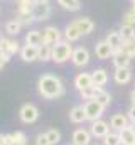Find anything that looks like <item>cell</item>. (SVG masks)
I'll list each match as a JSON object with an SVG mask.
<instances>
[{"label":"cell","mask_w":135,"mask_h":145,"mask_svg":"<svg viewBox=\"0 0 135 145\" xmlns=\"http://www.w3.org/2000/svg\"><path fill=\"white\" fill-rule=\"evenodd\" d=\"M37 89L39 95L46 100H56L64 95V86L61 79L54 74H42L37 79Z\"/></svg>","instance_id":"6da1fadb"},{"label":"cell","mask_w":135,"mask_h":145,"mask_svg":"<svg viewBox=\"0 0 135 145\" xmlns=\"http://www.w3.org/2000/svg\"><path fill=\"white\" fill-rule=\"evenodd\" d=\"M73 49L74 47L71 46V42L59 40L56 46H52V61L58 63V64L66 63L68 59H71V56H73Z\"/></svg>","instance_id":"7a4b0ae2"},{"label":"cell","mask_w":135,"mask_h":145,"mask_svg":"<svg viewBox=\"0 0 135 145\" xmlns=\"http://www.w3.org/2000/svg\"><path fill=\"white\" fill-rule=\"evenodd\" d=\"M83 108H85L86 118H88L90 121H96V120H100L101 115H103V111H105V106H101L96 100H88V101L83 105Z\"/></svg>","instance_id":"3957f363"},{"label":"cell","mask_w":135,"mask_h":145,"mask_svg":"<svg viewBox=\"0 0 135 145\" xmlns=\"http://www.w3.org/2000/svg\"><path fill=\"white\" fill-rule=\"evenodd\" d=\"M19 116H20V120L24 123H34L39 118V108L32 103H26L19 110Z\"/></svg>","instance_id":"277c9868"},{"label":"cell","mask_w":135,"mask_h":145,"mask_svg":"<svg viewBox=\"0 0 135 145\" xmlns=\"http://www.w3.org/2000/svg\"><path fill=\"white\" fill-rule=\"evenodd\" d=\"M71 61L74 66L78 68H83L90 63V52L86 47H74L73 49V56H71Z\"/></svg>","instance_id":"5b68a950"},{"label":"cell","mask_w":135,"mask_h":145,"mask_svg":"<svg viewBox=\"0 0 135 145\" xmlns=\"http://www.w3.org/2000/svg\"><path fill=\"white\" fill-rule=\"evenodd\" d=\"M110 125L103 120H96V121H91V127H90V133L91 137H96V138H105L108 133H110Z\"/></svg>","instance_id":"8992f818"},{"label":"cell","mask_w":135,"mask_h":145,"mask_svg":"<svg viewBox=\"0 0 135 145\" xmlns=\"http://www.w3.org/2000/svg\"><path fill=\"white\" fill-rule=\"evenodd\" d=\"M41 32H42V44L56 46V44L61 40V32H59L56 27H52V25L46 27V29H44V31H41Z\"/></svg>","instance_id":"52a82bcc"},{"label":"cell","mask_w":135,"mask_h":145,"mask_svg":"<svg viewBox=\"0 0 135 145\" xmlns=\"http://www.w3.org/2000/svg\"><path fill=\"white\" fill-rule=\"evenodd\" d=\"M49 15H51V5H49V2H47V3H35V5H34V8H32L34 20H37V22L47 20Z\"/></svg>","instance_id":"ba28073f"},{"label":"cell","mask_w":135,"mask_h":145,"mask_svg":"<svg viewBox=\"0 0 135 145\" xmlns=\"http://www.w3.org/2000/svg\"><path fill=\"white\" fill-rule=\"evenodd\" d=\"M91 140V133L85 128H78L73 132V137H71V144L73 145H90Z\"/></svg>","instance_id":"9c48e42d"},{"label":"cell","mask_w":135,"mask_h":145,"mask_svg":"<svg viewBox=\"0 0 135 145\" xmlns=\"http://www.w3.org/2000/svg\"><path fill=\"white\" fill-rule=\"evenodd\" d=\"M20 59L22 61H26V63H32L37 59V56H39V47L37 46H29V44H26V46H22L20 47Z\"/></svg>","instance_id":"30bf717a"},{"label":"cell","mask_w":135,"mask_h":145,"mask_svg":"<svg viewBox=\"0 0 135 145\" xmlns=\"http://www.w3.org/2000/svg\"><path fill=\"white\" fill-rule=\"evenodd\" d=\"M113 49H111V46L106 42V40H100L96 46H95V54H96V57L98 59H108V57H111L113 56Z\"/></svg>","instance_id":"8fae6325"},{"label":"cell","mask_w":135,"mask_h":145,"mask_svg":"<svg viewBox=\"0 0 135 145\" xmlns=\"http://www.w3.org/2000/svg\"><path fill=\"white\" fill-rule=\"evenodd\" d=\"M74 86L78 91H83L90 86H93V78L90 72H79L76 78H74Z\"/></svg>","instance_id":"7c38bea8"},{"label":"cell","mask_w":135,"mask_h":145,"mask_svg":"<svg viewBox=\"0 0 135 145\" xmlns=\"http://www.w3.org/2000/svg\"><path fill=\"white\" fill-rule=\"evenodd\" d=\"M74 24H76V27L79 29L81 36L91 34V32H93V29H95L93 20H91V19H88V17H79V19H76V20H74Z\"/></svg>","instance_id":"4fadbf2b"},{"label":"cell","mask_w":135,"mask_h":145,"mask_svg":"<svg viewBox=\"0 0 135 145\" xmlns=\"http://www.w3.org/2000/svg\"><path fill=\"white\" fill-rule=\"evenodd\" d=\"M111 57H113V64H115V68H128V66H130V61H132V57H130L128 54H125L122 49L115 51Z\"/></svg>","instance_id":"5bb4252c"},{"label":"cell","mask_w":135,"mask_h":145,"mask_svg":"<svg viewBox=\"0 0 135 145\" xmlns=\"http://www.w3.org/2000/svg\"><path fill=\"white\" fill-rule=\"evenodd\" d=\"M128 115H123V113H115L113 116H111V120H110V127L111 128H115V130H122V128H125V127H128L130 123H128Z\"/></svg>","instance_id":"9a60e30c"},{"label":"cell","mask_w":135,"mask_h":145,"mask_svg":"<svg viewBox=\"0 0 135 145\" xmlns=\"http://www.w3.org/2000/svg\"><path fill=\"white\" fill-rule=\"evenodd\" d=\"M118 135H120L122 145H135V132L130 125L125 127V128H122V130L118 132Z\"/></svg>","instance_id":"2e32d148"},{"label":"cell","mask_w":135,"mask_h":145,"mask_svg":"<svg viewBox=\"0 0 135 145\" xmlns=\"http://www.w3.org/2000/svg\"><path fill=\"white\" fill-rule=\"evenodd\" d=\"M130 79H132L130 68H117V71H115V83L117 84H127Z\"/></svg>","instance_id":"e0dca14e"},{"label":"cell","mask_w":135,"mask_h":145,"mask_svg":"<svg viewBox=\"0 0 135 145\" xmlns=\"http://www.w3.org/2000/svg\"><path fill=\"white\" fill-rule=\"evenodd\" d=\"M91 78H93V84L95 86H101L103 88L108 83V72H106V69H103V68L95 69V71L91 72Z\"/></svg>","instance_id":"ac0fdd59"},{"label":"cell","mask_w":135,"mask_h":145,"mask_svg":"<svg viewBox=\"0 0 135 145\" xmlns=\"http://www.w3.org/2000/svg\"><path fill=\"white\" fill-rule=\"evenodd\" d=\"M69 120L73 121V123H83V121H86L88 118H86V113H85V108H83V105H78V106H74V108L69 111Z\"/></svg>","instance_id":"d6986e66"},{"label":"cell","mask_w":135,"mask_h":145,"mask_svg":"<svg viewBox=\"0 0 135 145\" xmlns=\"http://www.w3.org/2000/svg\"><path fill=\"white\" fill-rule=\"evenodd\" d=\"M110 46H111V49L113 51H118V49H122V46H123V39L120 36V32L118 31H113V32H110L106 39H105Z\"/></svg>","instance_id":"ffe728a7"},{"label":"cell","mask_w":135,"mask_h":145,"mask_svg":"<svg viewBox=\"0 0 135 145\" xmlns=\"http://www.w3.org/2000/svg\"><path fill=\"white\" fill-rule=\"evenodd\" d=\"M79 37H81V32H79V29L76 27V24H74V22L68 24L66 29H64V39H66L68 42H74V40H78Z\"/></svg>","instance_id":"44dd1931"},{"label":"cell","mask_w":135,"mask_h":145,"mask_svg":"<svg viewBox=\"0 0 135 145\" xmlns=\"http://www.w3.org/2000/svg\"><path fill=\"white\" fill-rule=\"evenodd\" d=\"M103 93V88L101 86H90V88H86V89H83V91H79V95H81V98H85V100H96L98 98V95Z\"/></svg>","instance_id":"7402d4cb"},{"label":"cell","mask_w":135,"mask_h":145,"mask_svg":"<svg viewBox=\"0 0 135 145\" xmlns=\"http://www.w3.org/2000/svg\"><path fill=\"white\" fill-rule=\"evenodd\" d=\"M37 59L42 61V63L52 61V46L41 44V46H39V56H37Z\"/></svg>","instance_id":"603a6c76"},{"label":"cell","mask_w":135,"mask_h":145,"mask_svg":"<svg viewBox=\"0 0 135 145\" xmlns=\"http://www.w3.org/2000/svg\"><path fill=\"white\" fill-rule=\"evenodd\" d=\"M26 44L29 46H41L42 44V32L41 31H29L26 34Z\"/></svg>","instance_id":"cb8c5ba5"},{"label":"cell","mask_w":135,"mask_h":145,"mask_svg":"<svg viewBox=\"0 0 135 145\" xmlns=\"http://www.w3.org/2000/svg\"><path fill=\"white\" fill-rule=\"evenodd\" d=\"M22 27H24V25H22L17 19H12V20H9V22L5 24V32H7L9 36H17Z\"/></svg>","instance_id":"d4e9b609"},{"label":"cell","mask_w":135,"mask_h":145,"mask_svg":"<svg viewBox=\"0 0 135 145\" xmlns=\"http://www.w3.org/2000/svg\"><path fill=\"white\" fill-rule=\"evenodd\" d=\"M58 3H59L63 8L69 10V12H78V10L81 8L79 0H58Z\"/></svg>","instance_id":"484cf974"},{"label":"cell","mask_w":135,"mask_h":145,"mask_svg":"<svg viewBox=\"0 0 135 145\" xmlns=\"http://www.w3.org/2000/svg\"><path fill=\"white\" fill-rule=\"evenodd\" d=\"M118 32H120V36L123 39V42H125V40H130V39L135 37V27L134 25H123L122 24V27H120Z\"/></svg>","instance_id":"4316f807"},{"label":"cell","mask_w":135,"mask_h":145,"mask_svg":"<svg viewBox=\"0 0 135 145\" xmlns=\"http://www.w3.org/2000/svg\"><path fill=\"white\" fill-rule=\"evenodd\" d=\"M19 3V14H32V8H34V0H20L17 2Z\"/></svg>","instance_id":"83f0119b"},{"label":"cell","mask_w":135,"mask_h":145,"mask_svg":"<svg viewBox=\"0 0 135 145\" xmlns=\"http://www.w3.org/2000/svg\"><path fill=\"white\" fill-rule=\"evenodd\" d=\"M46 135H47L49 144H51V145H56V144H59V142H61V132H59V130H56V128L47 130V132H46Z\"/></svg>","instance_id":"f1b7e54d"},{"label":"cell","mask_w":135,"mask_h":145,"mask_svg":"<svg viewBox=\"0 0 135 145\" xmlns=\"http://www.w3.org/2000/svg\"><path fill=\"white\" fill-rule=\"evenodd\" d=\"M122 51H123L125 54H128L130 57H135V37L130 39V40H125V42H123Z\"/></svg>","instance_id":"f546056e"},{"label":"cell","mask_w":135,"mask_h":145,"mask_svg":"<svg viewBox=\"0 0 135 145\" xmlns=\"http://www.w3.org/2000/svg\"><path fill=\"white\" fill-rule=\"evenodd\" d=\"M103 145H122L120 135H118V133H108V135L103 138Z\"/></svg>","instance_id":"4dcf8cb0"},{"label":"cell","mask_w":135,"mask_h":145,"mask_svg":"<svg viewBox=\"0 0 135 145\" xmlns=\"http://www.w3.org/2000/svg\"><path fill=\"white\" fill-rule=\"evenodd\" d=\"M14 145H27V135L24 132H14Z\"/></svg>","instance_id":"1f68e13d"},{"label":"cell","mask_w":135,"mask_h":145,"mask_svg":"<svg viewBox=\"0 0 135 145\" xmlns=\"http://www.w3.org/2000/svg\"><path fill=\"white\" fill-rule=\"evenodd\" d=\"M17 20H19L24 27H29L32 22H35L34 17H32V14H19V15H17Z\"/></svg>","instance_id":"d6a6232c"},{"label":"cell","mask_w":135,"mask_h":145,"mask_svg":"<svg viewBox=\"0 0 135 145\" xmlns=\"http://www.w3.org/2000/svg\"><path fill=\"white\" fill-rule=\"evenodd\" d=\"M10 46H12V39H9V37H0V52L10 54ZM10 56H12V54H10Z\"/></svg>","instance_id":"836d02e7"},{"label":"cell","mask_w":135,"mask_h":145,"mask_svg":"<svg viewBox=\"0 0 135 145\" xmlns=\"http://www.w3.org/2000/svg\"><path fill=\"white\" fill-rule=\"evenodd\" d=\"M96 101L100 103L101 106H105V108H106V106H108V105L111 103V95H110V93H106V91H103L101 95H98Z\"/></svg>","instance_id":"e575fe53"},{"label":"cell","mask_w":135,"mask_h":145,"mask_svg":"<svg viewBox=\"0 0 135 145\" xmlns=\"http://www.w3.org/2000/svg\"><path fill=\"white\" fill-rule=\"evenodd\" d=\"M123 25H135V14L132 10H128L123 15Z\"/></svg>","instance_id":"d590c367"},{"label":"cell","mask_w":135,"mask_h":145,"mask_svg":"<svg viewBox=\"0 0 135 145\" xmlns=\"http://www.w3.org/2000/svg\"><path fill=\"white\" fill-rule=\"evenodd\" d=\"M35 145H51L47 135H46V133H39V135L35 137Z\"/></svg>","instance_id":"8d00e7d4"},{"label":"cell","mask_w":135,"mask_h":145,"mask_svg":"<svg viewBox=\"0 0 135 145\" xmlns=\"http://www.w3.org/2000/svg\"><path fill=\"white\" fill-rule=\"evenodd\" d=\"M3 140H5V145H14V137H12V133L3 135Z\"/></svg>","instance_id":"74e56055"},{"label":"cell","mask_w":135,"mask_h":145,"mask_svg":"<svg viewBox=\"0 0 135 145\" xmlns=\"http://www.w3.org/2000/svg\"><path fill=\"white\" fill-rule=\"evenodd\" d=\"M128 118H130V121H135V105H132L128 110Z\"/></svg>","instance_id":"f35d334b"},{"label":"cell","mask_w":135,"mask_h":145,"mask_svg":"<svg viewBox=\"0 0 135 145\" xmlns=\"http://www.w3.org/2000/svg\"><path fill=\"white\" fill-rule=\"evenodd\" d=\"M130 100H132V105H135V89H132L130 93Z\"/></svg>","instance_id":"ab89813d"},{"label":"cell","mask_w":135,"mask_h":145,"mask_svg":"<svg viewBox=\"0 0 135 145\" xmlns=\"http://www.w3.org/2000/svg\"><path fill=\"white\" fill-rule=\"evenodd\" d=\"M49 0H34V3H47Z\"/></svg>","instance_id":"60d3db41"},{"label":"cell","mask_w":135,"mask_h":145,"mask_svg":"<svg viewBox=\"0 0 135 145\" xmlns=\"http://www.w3.org/2000/svg\"><path fill=\"white\" fill-rule=\"evenodd\" d=\"M0 145H5V140H3V135L0 133Z\"/></svg>","instance_id":"b9f144b4"},{"label":"cell","mask_w":135,"mask_h":145,"mask_svg":"<svg viewBox=\"0 0 135 145\" xmlns=\"http://www.w3.org/2000/svg\"><path fill=\"white\" fill-rule=\"evenodd\" d=\"M130 127L134 128V132H135V121H130Z\"/></svg>","instance_id":"7bdbcfd3"},{"label":"cell","mask_w":135,"mask_h":145,"mask_svg":"<svg viewBox=\"0 0 135 145\" xmlns=\"http://www.w3.org/2000/svg\"><path fill=\"white\" fill-rule=\"evenodd\" d=\"M132 12H134V14H135V5H134V7H132Z\"/></svg>","instance_id":"ee69618b"},{"label":"cell","mask_w":135,"mask_h":145,"mask_svg":"<svg viewBox=\"0 0 135 145\" xmlns=\"http://www.w3.org/2000/svg\"><path fill=\"white\" fill-rule=\"evenodd\" d=\"M132 3H134V5H135V0H132Z\"/></svg>","instance_id":"f6af8a7d"},{"label":"cell","mask_w":135,"mask_h":145,"mask_svg":"<svg viewBox=\"0 0 135 145\" xmlns=\"http://www.w3.org/2000/svg\"><path fill=\"white\" fill-rule=\"evenodd\" d=\"M17 2H20V0H17Z\"/></svg>","instance_id":"bcb514c9"}]
</instances>
